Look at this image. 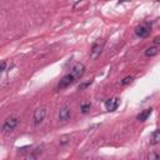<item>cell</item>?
Returning a JSON list of instances; mask_svg holds the SVG:
<instances>
[{
	"instance_id": "7",
	"label": "cell",
	"mask_w": 160,
	"mask_h": 160,
	"mask_svg": "<svg viewBox=\"0 0 160 160\" xmlns=\"http://www.w3.org/2000/svg\"><path fill=\"white\" fill-rule=\"evenodd\" d=\"M118 106H119V99L118 98H111V99L106 100V102H105V108L108 111H114L118 109Z\"/></svg>"
},
{
	"instance_id": "6",
	"label": "cell",
	"mask_w": 160,
	"mask_h": 160,
	"mask_svg": "<svg viewBox=\"0 0 160 160\" xmlns=\"http://www.w3.org/2000/svg\"><path fill=\"white\" fill-rule=\"evenodd\" d=\"M102 46H104L102 42H95V44L92 45L91 50H90V58H91V59H96V58L101 54V51H102Z\"/></svg>"
},
{
	"instance_id": "18",
	"label": "cell",
	"mask_w": 160,
	"mask_h": 160,
	"mask_svg": "<svg viewBox=\"0 0 160 160\" xmlns=\"http://www.w3.org/2000/svg\"><path fill=\"white\" fill-rule=\"evenodd\" d=\"M24 160H36V158H35V155H32V154H30L29 156H26Z\"/></svg>"
},
{
	"instance_id": "14",
	"label": "cell",
	"mask_w": 160,
	"mask_h": 160,
	"mask_svg": "<svg viewBox=\"0 0 160 160\" xmlns=\"http://www.w3.org/2000/svg\"><path fill=\"white\" fill-rule=\"evenodd\" d=\"M132 80H134L132 76H126V78H124V79L120 81V84H121V85H128V84L132 82Z\"/></svg>"
},
{
	"instance_id": "12",
	"label": "cell",
	"mask_w": 160,
	"mask_h": 160,
	"mask_svg": "<svg viewBox=\"0 0 160 160\" xmlns=\"http://www.w3.org/2000/svg\"><path fill=\"white\" fill-rule=\"evenodd\" d=\"M90 106H91V104H90V102H84V104L81 105V108H80L81 112H82V114H86V112H88V110L90 109Z\"/></svg>"
},
{
	"instance_id": "15",
	"label": "cell",
	"mask_w": 160,
	"mask_h": 160,
	"mask_svg": "<svg viewBox=\"0 0 160 160\" xmlns=\"http://www.w3.org/2000/svg\"><path fill=\"white\" fill-rule=\"evenodd\" d=\"M92 84V80H89V81H86V82H81L80 85H79V90H84V89H86L88 86H90Z\"/></svg>"
},
{
	"instance_id": "16",
	"label": "cell",
	"mask_w": 160,
	"mask_h": 160,
	"mask_svg": "<svg viewBox=\"0 0 160 160\" xmlns=\"http://www.w3.org/2000/svg\"><path fill=\"white\" fill-rule=\"evenodd\" d=\"M149 160H159V155L152 151V152L149 154Z\"/></svg>"
},
{
	"instance_id": "9",
	"label": "cell",
	"mask_w": 160,
	"mask_h": 160,
	"mask_svg": "<svg viewBox=\"0 0 160 160\" xmlns=\"http://www.w3.org/2000/svg\"><path fill=\"white\" fill-rule=\"evenodd\" d=\"M158 54H159V46H156V45L149 46V48H146V50H145V55H146L148 58H152V56H155V55H158Z\"/></svg>"
},
{
	"instance_id": "19",
	"label": "cell",
	"mask_w": 160,
	"mask_h": 160,
	"mask_svg": "<svg viewBox=\"0 0 160 160\" xmlns=\"http://www.w3.org/2000/svg\"><path fill=\"white\" fill-rule=\"evenodd\" d=\"M154 44H155L156 46H159V44H160V38H159V36H156V38L154 39Z\"/></svg>"
},
{
	"instance_id": "2",
	"label": "cell",
	"mask_w": 160,
	"mask_h": 160,
	"mask_svg": "<svg viewBox=\"0 0 160 160\" xmlns=\"http://www.w3.org/2000/svg\"><path fill=\"white\" fill-rule=\"evenodd\" d=\"M84 72H85V65L81 64V62H76V64L72 66L71 71H70V74L72 75V78H74L75 80L80 79V78L84 75Z\"/></svg>"
},
{
	"instance_id": "4",
	"label": "cell",
	"mask_w": 160,
	"mask_h": 160,
	"mask_svg": "<svg viewBox=\"0 0 160 160\" xmlns=\"http://www.w3.org/2000/svg\"><path fill=\"white\" fill-rule=\"evenodd\" d=\"M76 80L72 78V75L69 72V74H66L61 80H60V82L58 84V89L60 90V89H65V88H68L69 85H71L72 82H75Z\"/></svg>"
},
{
	"instance_id": "1",
	"label": "cell",
	"mask_w": 160,
	"mask_h": 160,
	"mask_svg": "<svg viewBox=\"0 0 160 160\" xmlns=\"http://www.w3.org/2000/svg\"><path fill=\"white\" fill-rule=\"evenodd\" d=\"M150 32H151V22L149 21H144L135 29V34L139 38H146L150 35Z\"/></svg>"
},
{
	"instance_id": "5",
	"label": "cell",
	"mask_w": 160,
	"mask_h": 160,
	"mask_svg": "<svg viewBox=\"0 0 160 160\" xmlns=\"http://www.w3.org/2000/svg\"><path fill=\"white\" fill-rule=\"evenodd\" d=\"M45 115H46L45 108H39V109H36V110L34 111V122H35L36 125L40 124V122L45 119Z\"/></svg>"
},
{
	"instance_id": "13",
	"label": "cell",
	"mask_w": 160,
	"mask_h": 160,
	"mask_svg": "<svg viewBox=\"0 0 160 160\" xmlns=\"http://www.w3.org/2000/svg\"><path fill=\"white\" fill-rule=\"evenodd\" d=\"M70 141V135H62L60 136V145H65Z\"/></svg>"
},
{
	"instance_id": "17",
	"label": "cell",
	"mask_w": 160,
	"mask_h": 160,
	"mask_svg": "<svg viewBox=\"0 0 160 160\" xmlns=\"http://www.w3.org/2000/svg\"><path fill=\"white\" fill-rule=\"evenodd\" d=\"M5 66H6V62H5V61H1V62H0V75H1V72L5 70Z\"/></svg>"
},
{
	"instance_id": "11",
	"label": "cell",
	"mask_w": 160,
	"mask_h": 160,
	"mask_svg": "<svg viewBox=\"0 0 160 160\" xmlns=\"http://www.w3.org/2000/svg\"><path fill=\"white\" fill-rule=\"evenodd\" d=\"M159 141H160V131L159 130H155L150 135V144L151 145H156V144H159Z\"/></svg>"
},
{
	"instance_id": "10",
	"label": "cell",
	"mask_w": 160,
	"mask_h": 160,
	"mask_svg": "<svg viewBox=\"0 0 160 160\" xmlns=\"http://www.w3.org/2000/svg\"><path fill=\"white\" fill-rule=\"evenodd\" d=\"M151 112H152V109H151V108L142 110V111L138 115V120H139V121H145V120L151 115Z\"/></svg>"
},
{
	"instance_id": "3",
	"label": "cell",
	"mask_w": 160,
	"mask_h": 160,
	"mask_svg": "<svg viewBox=\"0 0 160 160\" xmlns=\"http://www.w3.org/2000/svg\"><path fill=\"white\" fill-rule=\"evenodd\" d=\"M18 124H19V119L18 118H9V119L5 120V122L2 125V130L5 132H10L18 126Z\"/></svg>"
},
{
	"instance_id": "8",
	"label": "cell",
	"mask_w": 160,
	"mask_h": 160,
	"mask_svg": "<svg viewBox=\"0 0 160 160\" xmlns=\"http://www.w3.org/2000/svg\"><path fill=\"white\" fill-rule=\"evenodd\" d=\"M69 118H70V108L65 105V106H62V108L60 109L59 120H60V121H66Z\"/></svg>"
}]
</instances>
